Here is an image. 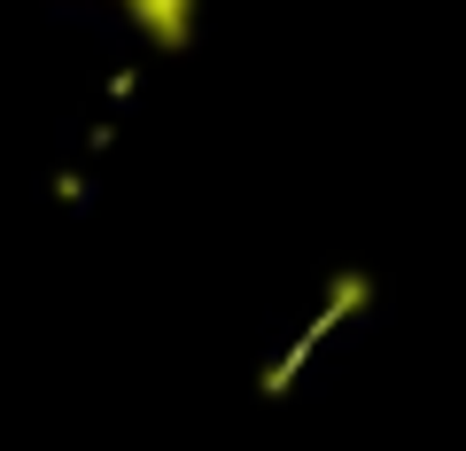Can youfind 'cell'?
Masks as SVG:
<instances>
[{"label": "cell", "mask_w": 466, "mask_h": 451, "mask_svg": "<svg viewBox=\"0 0 466 451\" xmlns=\"http://www.w3.org/2000/svg\"><path fill=\"white\" fill-rule=\"evenodd\" d=\"M187 8H195V0H133L140 32H148L156 47H179V39H187Z\"/></svg>", "instance_id": "cell-1"}]
</instances>
